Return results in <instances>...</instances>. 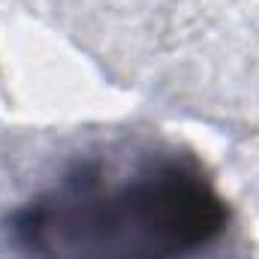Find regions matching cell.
Instances as JSON below:
<instances>
[{"label":"cell","instance_id":"obj_1","mask_svg":"<svg viewBox=\"0 0 259 259\" xmlns=\"http://www.w3.org/2000/svg\"><path fill=\"white\" fill-rule=\"evenodd\" d=\"M229 205L178 151L84 157L6 217L24 259H196L220 241Z\"/></svg>","mask_w":259,"mask_h":259}]
</instances>
